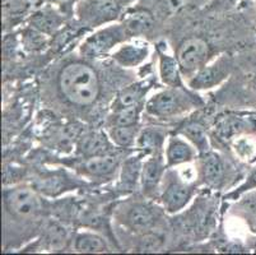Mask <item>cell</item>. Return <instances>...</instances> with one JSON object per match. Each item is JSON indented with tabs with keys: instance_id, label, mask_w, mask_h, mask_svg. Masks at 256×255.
<instances>
[{
	"instance_id": "30bf717a",
	"label": "cell",
	"mask_w": 256,
	"mask_h": 255,
	"mask_svg": "<svg viewBox=\"0 0 256 255\" xmlns=\"http://www.w3.org/2000/svg\"><path fill=\"white\" fill-rule=\"evenodd\" d=\"M122 25L126 28L129 36L146 35L154 27V18L150 11L143 8L129 9L122 16Z\"/></svg>"
},
{
	"instance_id": "f1b7e54d",
	"label": "cell",
	"mask_w": 256,
	"mask_h": 255,
	"mask_svg": "<svg viewBox=\"0 0 256 255\" xmlns=\"http://www.w3.org/2000/svg\"><path fill=\"white\" fill-rule=\"evenodd\" d=\"M252 17H254V22L256 25V0L255 3H254V8H252Z\"/></svg>"
},
{
	"instance_id": "44dd1931",
	"label": "cell",
	"mask_w": 256,
	"mask_h": 255,
	"mask_svg": "<svg viewBox=\"0 0 256 255\" xmlns=\"http://www.w3.org/2000/svg\"><path fill=\"white\" fill-rule=\"evenodd\" d=\"M180 133L184 137L188 138V142H192V146L199 151V153L203 154L208 152V137H206V128L202 124L198 121H190L181 128Z\"/></svg>"
},
{
	"instance_id": "5bb4252c",
	"label": "cell",
	"mask_w": 256,
	"mask_h": 255,
	"mask_svg": "<svg viewBox=\"0 0 256 255\" xmlns=\"http://www.w3.org/2000/svg\"><path fill=\"white\" fill-rule=\"evenodd\" d=\"M200 174L206 185H220L224 176V165H223L222 158L213 152L203 153V158L200 162Z\"/></svg>"
},
{
	"instance_id": "5b68a950",
	"label": "cell",
	"mask_w": 256,
	"mask_h": 255,
	"mask_svg": "<svg viewBox=\"0 0 256 255\" xmlns=\"http://www.w3.org/2000/svg\"><path fill=\"white\" fill-rule=\"evenodd\" d=\"M164 185L160 191V203L170 214L178 213L190 203L195 193V184H190L181 179L174 172L164 176Z\"/></svg>"
},
{
	"instance_id": "cb8c5ba5",
	"label": "cell",
	"mask_w": 256,
	"mask_h": 255,
	"mask_svg": "<svg viewBox=\"0 0 256 255\" xmlns=\"http://www.w3.org/2000/svg\"><path fill=\"white\" fill-rule=\"evenodd\" d=\"M256 190V166H254L248 171V176H246L245 181L242 182L238 188L234 189V191L228 194V198L231 199H237L241 195H245L246 193H250V191Z\"/></svg>"
},
{
	"instance_id": "ac0fdd59",
	"label": "cell",
	"mask_w": 256,
	"mask_h": 255,
	"mask_svg": "<svg viewBox=\"0 0 256 255\" xmlns=\"http://www.w3.org/2000/svg\"><path fill=\"white\" fill-rule=\"evenodd\" d=\"M150 88V82H138V83L130 84L124 90H121L118 96V101L115 102L116 107L115 110L121 109V107L132 106V105L140 104L143 101V98L148 93Z\"/></svg>"
},
{
	"instance_id": "7402d4cb",
	"label": "cell",
	"mask_w": 256,
	"mask_h": 255,
	"mask_svg": "<svg viewBox=\"0 0 256 255\" xmlns=\"http://www.w3.org/2000/svg\"><path fill=\"white\" fill-rule=\"evenodd\" d=\"M143 106H146V105L143 102H140V104H136L132 105V106L121 107V109L115 110L111 126L138 125Z\"/></svg>"
},
{
	"instance_id": "3957f363",
	"label": "cell",
	"mask_w": 256,
	"mask_h": 255,
	"mask_svg": "<svg viewBox=\"0 0 256 255\" xmlns=\"http://www.w3.org/2000/svg\"><path fill=\"white\" fill-rule=\"evenodd\" d=\"M198 102H200L198 96L188 92L184 87H168L150 97L146 101V110L150 115L166 119L194 109Z\"/></svg>"
},
{
	"instance_id": "d6986e66",
	"label": "cell",
	"mask_w": 256,
	"mask_h": 255,
	"mask_svg": "<svg viewBox=\"0 0 256 255\" xmlns=\"http://www.w3.org/2000/svg\"><path fill=\"white\" fill-rule=\"evenodd\" d=\"M74 249L78 252H84V254H100V252L108 251L104 238L90 232L78 233L74 240Z\"/></svg>"
},
{
	"instance_id": "6da1fadb",
	"label": "cell",
	"mask_w": 256,
	"mask_h": 255,
	"mask_svg": "<svg viewBox=\"0 0 256 255\" xmlns=\"http://www.w3.org/2000/svg\"><path fill=\"white\" fill-rule=\"evenodd\" d=\"M58 86L62 97L76 106H90L100 95L98 76L82 62L65 65L58 77Z\"/></svg>"
},
{
	"instance_id": "7c38bea8",
	"label": "cell",
	"mask_w": 256,
	"mask_h": 255,
	"mask_svg": "<svg viewBox=\"0 0 256 255\" xmlns=\"http://www.w3.org/2000/svg\"><path fill=\"white\" fill-rule=\"evenodd\" d=\"M196 156V148L181 137H171L166 148L167 168L192 161Z\"/></svg>"
},
{
	"instance_id": "4316f807",
	"label": "cell",
	"mask_w": 256,
	"mask_h": 255,
	"mask_svg": "<svg viewBox=\"0 0 256 255\" xmlns=\"http://www.w3.org/2000/svg\"><path fill=\"white\" fill-rule=\"evenodd\" d=\"M48 4H52V6L58 7L59 9H62V12H69L72 9L76 8L82 0H46Z\"/></svg>"
},
{
	"instance_id": "2e32d148",
	"label": "cell",
	"mask_w": 256,
	"mask_h": 255,
	"mask_svg": "<svg viewBox=\"0 0 256 255\" xmlns=\"http://www.w3.org/2000/svg\"><path fill=\"white\" fill-rule=\"evenodd\" d=\"M154 222L156 214L152 208L142 203L132 205L126 213V219H125V224L134 231L148 230L152 227Z\"/></svg>"
},
{
	"instance_id": "e0dca14e",
	"label": "cell",
	"mask_w": 256,
	"mask_h": 255,
	"mask_svg": "<svg viewBox=\"0 0 256 255\" xmlns=\"http://www.w3.org/2000/svg\"><path fill=\"white\" fill-rule=\"evenodd\" d=\"M160 79L168 87H182L181 69L176 58L160 54Z\"/></svg>"
},
{
	"instance_id": "83f0119b",
	"label": "cell",
	"mask_w": 256,
	"mask_h": 255,
	"mask_svg": "<svg viewBox=\"0 0 256 255\" xmlns=\"http://www.w3.org/2000/svg\"><path fill=\"white\" fill-rule=\"evenodd\" d=\"M185 4L192 7H196V8H206L208 7V4L210 3L212 0H184Z\"/></svg>"
},
{
	"instance_id": "8fae6325",
	"label": "cell",
	"mask_w": 256,
	"mask_h": 255,
	"mask_svg": "<svg viewBox=\"0 0 256 255\" xmlns=\"http://www.w3.org/2000/svg\"><path fill=\"white\" fill-rule=\"evenodd\" d=\"M150 55V46L144 42L122 44L115 53L112 59L124 68H136L140 65Z\"/></svg>"
},
{
	"instance_id": "603a6c76",
	"label": "cell",
	"mask_w": 256,
	"mask_h": 255,
	"mask_svg": "<svg viewBox=\"0 0 256 255\" xmlns=\"http://www.w3.org/2000/svg\"><path fill=\"white\" fill-rule=\"evenodd\" d=\"M138 135V125L111 126L110 138L118 147H129L136 142Z\"/></svg>"
},
{
	"instance_id": "52a82bcc",
	"label": "cell",
	"mask_w": 256,
	"mask_h": 255,
	"mask_svg": "<svg viewBox=\"0 0 256 255\" xmlns=\"http://www.w3.org/2000/svg\"><path fill=\"white\" fill-rule=\"evenodd\" d=\"M234 70V60L228 55L220 56L212 64L206 67L195 74L192 78L188 79V86L195 91H206L217 87L224 79L231 76Z\"/></svg>"
},
{
	"instance_id": "9a60e30c",
	"label": "cell",
	"mask_w": 256,
	"mask_h": 255,
	"mask_svg": "<svg viewBox=\"0 0 256 255\" xmlns=\"http://www.w3.org/2000/svg\"><path fill=\"white\" fill-rule=\"evenodd\" d=\"M118 166V157L115 154L107 153L101 156H94V157H87L84 162L82 163L80 168L83 172L90 176L100 177L107 176L112 174Z\"/></svg>"
},
{
	"instance_id": "7a4b0ae2",
	"label": "cell",
	"mask_w": 256,
	"mask_h": 255,
	"mask_svg": "<svg viewBox=\"0 0 256 255\" xmlns=\"http://www.w3.org/2000/svg\"><path fill=\"white\" fill-rule=\"evenodd\" d=\"M136 0H82L74 12L80 23L90 28L115 23Z\"/></svg>"
},
{
	"instance_id": "484cf974",
	"label": "cell",
	"mask_w": 256,
	"mask_h": 255,
	"mask_svg": "<svg viewBox=\"0 0 256 255\" xmlns=\"http://www.w3.org/2000/svg\"><path fill=\"white\" fill-rule=\"evenodd\" d=\"M242 0H212L206 9L213 13H224V12L234 11L240 6Z\"/></svg>"
},
{
	"instance_id": "9c48e42d",
	"label": "cell",
	"mask_w": 256,
	"mask_h": 255,
	"mask_svg": "<svg viewBox=\"0 0 256 255\" xmlns=\"http://www.w3.org/2000/svg\"><path fill=\"white\" fill-rule=\"evenodd\" d=\"M167 165L160 154H154L146 161L140 170L142 188L146 195L153 196L157 194L160 181L164 180Z\"/></svg>"
},
{
	"instance_id": "4dcf8cb0",
	"label": "cell",
	"mask_w": 256,
	"mask_h": 255,
	"mask_svg": "<svg viewBox=\"0 0 256 255\" xmlns=\"http://www.w3.org/2000/svg\"><path fill=\"white\" fill-rule=\"evenodd\" d=\"M251 162H252V163H256V156H255V157L252 158V160H251Z\"/></svg>"
},
{
	"instance_id": "277c9868",
	"label": "cell",
	"mask_w": 256,
	"mask_h": 255,
	"mask_svg": "<svg viewBox=\"0 0 256 255\" xmlns=\"http://www.w3.org/2000/svg\"><path fill=\"white\" fill-rule=\"evenodd\" d=\"M129 37L122 23H111L88 36L80 46V53L87 58H100L110 53L118 45H122Z\"/></svg>"
},
{
	"instance_id": "4fadbf2b",
	"label": "cell",
	"mask_w": 256,
	"mask_h": 255,
	"mask_svg": "<svg viewBox=\"0 0 256 255\" xmlns=\"http://www.w3.org/2000/svg\"><path fill=\"white\" fill-rule=\"evenodd\" d=\"M62 22H64L62 13L52 4H48L46 7L37 11L36 13H34V16L31 17V25L36 30L45 32V34L55 32L58 28H60Z\"/></svg>"
},
{
	"instance_id": "d4e9b609",
	"label": "cell",
	"mask_w": 256,
	"mask_h": 255,
	"mask_svg": "<svg viewBox=\"0 0 256 255\" xmlns=\"http://www.w3.org/2000/svg\"><path fill=\"white\" fill-rule=\"evenodd\" d=\"M162 140H164V137L158 132L146 130L139 138V146L143 147V148H150L153 151H156L157 147H160L162 144Z\"/></svg>"
},
{
	"instance_id": "ffe728a7",
	"label": "cell",
	"mask_w": 256,
	"mask_h": 255,
	"mask_svg": "<svg viewBox=\"0 0 256 255\" xmlns=\"http://www.w3.org/2000/svg\"><path fill=\"white\" fill-rule=\"evenodd\" d=\"M80 152L84 154V157H94L101 154L110 153V143L107 138L101 133H90L87 137L83 138L80 142Z\"/></svg>"
},
{
	"instance_id": "8992f818",
	"label": "cell",
	"mask_w": 256,
	"mask_h": 255,
	"mask_svg": "<svg viewBox=\"0 0 256 255\" xmlns=\"http://www.w3.org/2000/svg\"><path fill=\"white\" fill-rule=\"evenodd\" d=\"M210 49L206 41L199 37L188 39L178 46L176 59L180 65L181 74L192 78L202 68L208 64Z\"/></svg>"
},
{
	"instance_id": "ba28073f",
	"label": "cell",
	"mask_w": 256,
	"mask_h": 255,
	"mask_svg": "<svg viewBox=\"0 0 256 255\" xmlns=\"http://www.w3.org/2000/svg\"><path fill=\"white\" fill-rule=\"evenodd\" d=\"M4 205L12 216L18 218L34 217L41 210L38 196L30 188H14L4 193Z\"/></svg>"
},
{
	"instance_id": "f546056e",
	"label": "cell",
	"mask_w": 256,
	"mask_h": 255,
	"mask_svg": "<svg viewBox=\"0 0 256 255\" xmlns=\"http://www.w3.org/2000/svg\"><path fill=\"white\" fill-rule=\"evenodd\" d=\"M251 249L256 252V237L252 240V244H251Z\"/></svg>"
}]
</instances>
